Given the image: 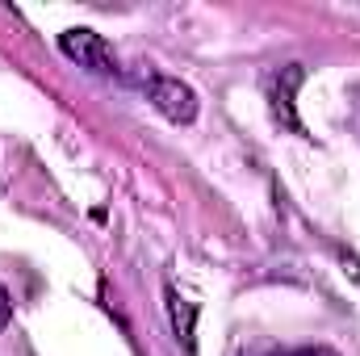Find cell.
<instances>
[{
  "label": "cell",
  "mask_w": 360,
  "mask_h": 356,
  "mask_svg": "<svg viewBox=\"0 0 360 356\" xmlns=\"http://www.w3.org/2000/svg\"><path fill=\"white\" fill-rule=\"evenodd\" d=\"M59 46H63V55H68L72 63L89 68L92 76H122L113 46H109L96 30H63V34H59Z\"/></svg>",
  "instance_id": "cell-1"
},
{
  "label": "cell",
  "mask_w": 360,
  "mask_h": 356,
  "mask_svg": "<svg viewBox=\"0 0 360 356\" xmlns=\"http://www.w3.org/2000/svg\"><path fill=\"white\" fill-rule=\"evenodd\" d=\"M143 92H147V101L168 117V122H193L197 117V96H193V89L188 84H180V80H172V76H147L143 80Z\"/></svg>",
  "instance_id": "cell-2"
},
{
  "label": "cell",
  "mask_w": 360,
  "mask_h": 356,
  "mask_svg": "<svg viewBox=\"0 0 360 356\" xmlns=\"http://www.w3.org/2000/svg\"><path fill=\"white\" fill-rule=\"evenodd\" d=\"M8 319H13V298H8V289L0 285V331L8 327Z\"/></svg>",
  "instance_id": "cell-3"
},
{
  "label": "cell",
  "mask_w": 360,
  "mask_h": 356,
  "mask_svg": "<svg viewBox=\"0 0 360 356\" xmlns=\"http://www.w3.org/2000/svg\"><path fill=\"white\" fill-rule=\"evenodd\" d=\"M276 356H340L331 348H293V352H276Z\"/></svg>",
  "instance_id": "cell-4"
}]
</instances>
